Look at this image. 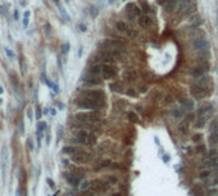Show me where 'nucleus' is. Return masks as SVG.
<instances>
[{
	"label": "nucleus",
	"mask_w": 218,
	"mask_h": 196,
	"mask_svg": "<svg viewBox=\"0 0 218 196\" xmlns=\"http://www.w3.org/2000/svg\"><path fill=\"white\" fill-rule=\"evenodd\" d=\"M212 87H213V83L212 80L209 77H200L196 78L190 86V92L193 95L194 99L196 100H202L207 96H209V94L212 92Z\"/></svg>",
	"instance_id": "1"
},
{
	"label": "nucleus",
	"mask_w": 218,
	"mask_h": 196,
	"mask_svg": "<svg viewBox=\"0 0 218 196\" xmlns=\"http://www.w3.org/2000/svg\"><path fill=\"white\" fill-rule=\"evenodd\" d=\"M73 142L83 145V146H95L98 141V136L91 131H86V130H78L73 135Z\"/></svg>",
	"instance_id": "2"
},
{
	"label": "nucleus",
	"mask_w": 218,
	"mask_h": 196,
	"mask_svg": "<svg viewBox=\"0 0 218 196\" xmlns=\"http://www.w3.org/2000/svg\"><path fill=\"white\" fill-rule=\"evenodd\" d=\"M75 123L81 124H98L101 121V114L98 110H91V112H80L73 115Z\"/></svg>",
	"instance_id": "3"
},
{
	"label": "nucleus",
	"mask_w": 218,
	"mask_h": 196,
	"mask_svg": "<svg viewBox=\"0 0 218 196\" xmlns=\"http://www.w3.org/2000/svg\"><path fill=\"white\" fill-rule=\"evenodd\" d=\"M213 114V105L212 104H205L203 106H200L196 112V127L198 128H203L205 126L207 121L212 117Z\"/></svg>",
	"instance_id": "4"
},
{
	"label": "nucleus",
	"mask_w": 218,
	"mask_h": 196,
	"mask_svg": "<svg viewBox=\"0 0 218 196\" xmlns=\"http://www.w3.org/2000/svg\"><path fill=\"white\" fill-rule=\"evenodd\" d=\"M76 105L81 109H87V110H99L103 109L105 106V104L103 103H99V101H95L92 99H89V98H85V96H80L77 100H76Z\"/></svg>",
	"instance_id": "5"
},
{
	"label": "nucleus",
	"mask_w": 218,
	"mask_h": 196,
	"mask_svg": "<svg viewBox=\"0 0 218 196\" xmlns=\"http://www.w3.org/2000/svg\"><path fill=\"white\" fill-rule=\"evenodd\" d=\"M109 187H110V183L107 180H94L90 182L89 187H87V191H90L94 196H96L107 192L109 190Z\"/></svg>",
	"instance_id": "6"
},
{
	"label": "nucleus",
	"mask_w": 218,
	"mask_h": 196,
	"mask_svg": "<svg viewBox=\"0 0 218 196\" xmlns=\"http://www.w3.org/2000/svg\"><path fill=\"white\" fill-rule=\"evenodd\" d=\"M123 55V50H114V49H108V50H101L100 53V59L107 63V64H112L114 60L122 58Z\"/></svg>",
	"instance_id": "7"
},
{
	"label": "nucleus",
	"mask_w": 218,
	"mask_h": 196,
	"mask_svg": "<svg viewBox=\"0 0 218 196\" xmlns=\"http://www.w3.org/2000/svg\"><path fill=\"white\" fill-rule=\"evenodd\" d=\"M99 46L101 50H108V49H114V50H123L125 48V42H122L121 40L117 39H108V40H103Z\"/></svg>",
	"instance_id": "8"
},
{
	"label": "nucleus",
	"mask_w": 218,
	"mask_h": 196,
	"mask_svg": "<svg viewBox=\"0 0 218 196\" xmlns=\"http://www.w3.org/2000/svg\"><path fill=\"white\" fill-rule=\"evenodd\" d=\"M71 159L75 161V163H77V164H86V163H89V161H91L92 155L90 154L89 151H85V150L78 149L73 155H71Z\"/></svg>",
	"instance_id": "9"
},
{
	"label": "nucleus",
	"mask_w": 218,
	"mask_h": 196,
	"mask_svg": "<svg viewBox=\"0 0 218 196\" xmlns=\"http://www.w3.org/2000/svg\"><path fill=\"white\" fill-rule=\"evenodd\" d=\"M83 177H85V173L76 172V170H71V172H66L64 173L66 181L71 186H78L81 183V181L83 180Z\"/></svg>",
	"instance_id": "10"
},
{
	"label": "nucleus",
	"mask_w": 218,
	"mask_h": 196,
	"mask_svg": "<svg viewBox=\"0 0 218 196\" xmlns=\"http://www.w3.org/2000/svg\"><path fill=\"white\" fill-rule=\"evenodd\" d=\"M81 96H85V98H89V99H92L95 101H99V103H103L105 104V94L100 90H90V91H85L82 92Z\"/></svg>",
	"instance_id": "11"
},
{
	"label": "nucleus",
	"mask_w": 218,
	"mask_h": 196,
	"mask_svg": "<svg viewBox=\"0 0 218 196\" xmlns=\"http://www.w3.org/2000/svg\"><path fill=\"white\" fill-rule=\"evenodd\" d=\"M117 67H114V65H112V64H103L101 65V77L104 78V80H110V78H113L114 76L117 74Z\"/></svg>",
	"instance_id": "12"
},
{
	"label": "nucleus",
	"mask_w": 218,
	"mask_h": 196,
	"mask_svg": "<svg viewBox=\"0 0 218 196\" xmlns=\"http://www.w3.org/2000/svg\"><path fill=\"white\" fill-rule=\"evenodd\" d=\"M126 13H127V17H128L131 21H134L135 18H139V17L141 15L140 8H139L135 3H130V4L126 6Z\"/></svg>",
	"instance_id": "13"
},
{
	"label": "nucleus",
	"mask_w": 218,
	"mask_h": 196,
	"mask_svg": "<svg viewBox=\"0 0 218 196\" xmlns=\"http://www.w3.org/2000/svg\"><path fill=\"white\" fill-rule=\"evenodd\" d=\"M116 28H117V31L125 33V35L128 36V37H136L137 36V32L134 31L132 28H130L127 24L125 22H122V21H119V22L116 23Z\"/></svg>",
	"instance_id": "14"
},
{
	"label": "nucleus",
	"mask_w": 218,
	"mask_h": 196,
	"mask_svg": "<svg viewBox=\"0 0 218 196\" xmlns=\"http://www.w3.org/2000/svg\"><path fill=\"white\" fill-rule=\"evenodd\" d=\"M208 68H209V64L208 63H202L196 67H194L193 69H191V76H193L194 78H200L203 77L204 73L208 72Z\"/></svg>",
	"instance_id": "15"
},
{
	"label": "nucleus",
	"mask_w": 218,
	"mask_h": 196,
	"mask_svg": "<svg viewBox=\"0 0 218 196\" xmlns=\"http://www.w3.org/2000/svg\"><path fill=\"white\" fill-rule=\"evenodd\" d=\"M208 46H209V42L204 39H195L193 42V48L195 50H207Z\"/></svg>",
	"instance_id": "16"
},
{
	"label": "nucleus",
	"mask_w": 218,
	"mask_h": 196,
	"mask_svg": "<svg viewBox=\"0 0 218 196\" xmlns=\"http://www.w3.org/2000/svg\"><path fill=\"white\" fill-rule=\"evenodd\" d=\"M122 77H123V80L127 81V82H134L137 78V72L135 69H127V71L123 72Z\"/></svg>",
	"instance_id": "17"
},
{
	"label": "nucleus",
	"mask_w": 218,
	"mask_h": 196,
	"mask_svg": "<svg viewBox=\"0 0 218 196\" xmlns=\"http://www.w3.org/2000/svg\"><path fill=\"white\" fill-rule=\"evenodd\" d=\"M139 26H140L141 28H147L152 24V18L147 14H143L139 17Z\"/></svg>",
	"instance_id": "18"
},
{
	"label": "nucleus",
	"mask_w": 218,
	"mask_h": 196,
	"mask_svg": "<svg viewBox=\"0 0 218 196\" xmlns=\"http://www.w3.org/2000/svg\"><path fill=\"white\" fill-rule=\"evenodd\" d=\"M83 81H85V83H87V85H99L101 81L99 80V77L98 76H94V74H87V76H85L83 77Z\"/></svg>",
	"instance_id": "19"
},
{
	"label": "nucleus",
	"mask_w": 218,
	"mask_h": 196,
	"mask_svg": "<svg viewBox=\"0 0 218 196\" xmlns=\"http://www.w3.org/2000/svg\"><path fill=\"white\" fill-rule=\"evenodd\" d=\"M209 145L211 146H217L218 145V132H212L209 135Z\"/></svg>",
	"instance_id": "20"
},
{
	"label": "nucleus",
	"mask_w": 218,
	"mask_h": 196,
	"mask_svg": "<svg viewBox=\"0 0 218 196\" xmlns=\"http://www.w3.org/2000/svg\"><path fill=\"white\" fill-rule=\"evenodd\" d=\"M193 192H194V196H207V191L200 185H198V186L194 187Z\"/></svg>",
	"instance_id": "21"
},
{
	"label": "nucleus",
	"mask_w": 218,
	"mask_h": 196,
	"mask_svg": "<svg viewBox=\"0 0 218 196\" xmlns=\"http://www.w3.org/2000/svg\"><path fill=\"white\" fill-rule=\"evenodd\" d=\"M90 73L94 74V76H98V77H99V74L101 76V65H99V64L92 65V67L90 68Z\"/></svg>",
	"instance_id": "22"
},
{
	"label": "nucleus",
	"mask_w": 218,
	"mask_h": 196,
	"mask_svg": "<svg viewBox=\"0 0 218 196\" xmlns=\"http://www.w3.org/2000/svg\"><path fill=\"white\" fill-rule=\"evenodd\" d=\"M77 150H78V148H76V146H64L62 149V151L64 152V154H68V155H73Z\"/></svg>",
	"instance_id": "23"
},
{
	"label": "nucleus",
	"mask_w": 218,
	"mask_h": 196,
	"mask_svg": "<svg viewBox=\"0 0 218 196\" xmlns=\"http://www.w3.org/2000/svg\"><path fill=\"white\" fill-rule=\"evenodd\" d=\"M139 4L141 5V10L144 12V14H147V13L150 12V6H149V4H147L146 0H140Z\"/></svg>",
	"instance_id": "24"
},
{
	"label": "nucleus",
	"mask_w": 218,
	"mask_h": 196,
	"mask_svg": "<svg viewBox=\"0 0 218 196\" xmlns=\"http://www.w3.org/2000/svg\"><path fill=\"white\" fill-rule=\"evenodd\" d=\"M178 131L182 133V135H185V133H187V131H189V123L185 121V122H182L180 126H178Z\"/></svg>",
	"instance_id": "25"
},
{
	"label": "nucleus",
	"mask_w": 218,
	"mask_h": 196,
	"mask_svg": "<svg viewBox=\"0 0 218 196\" xmlns=\"http://www.w3.org/2000/svg\"><path fill=\"white\" fill-rule=\"evenodd\" d=\"M110 89L113 91H116V92H122L123 91V87H122V85L119 82H114V83H112L110 85Z\"/></svg>",
	"instance_id": "26"
},
{
	"label": "nucleus",
	"mask_w": 218,
	"mask_h": 196,
	"mask_svg": "<svg viewBox=\"0 0 218 196\" xmlns=\"http://www.w3.org/2000/svg\"><path fill=\"white\" fill-rule=\"evenodd\" d=\"M209 131L212 132H218V119H214V121H212L211 123V127H209Z\"/></svg>",
	"instance_id": "27"
},
{
	"label": "nucleus",
	"mask_w": 218,
	"mask_h": 196,
	"mask_svg": "<svg viewBox=\"0 0 218 196\" xmlns=\"http://www.w3.org/2000/svg\"><path fill=\"white\" fill-rule=\"evenodd\" d=\"M209 176H211V169H203L199 174V177L202 178V180H205V178H208Z\"/></svg>",
	"instance_id": "28"
},
{
	"label": "nucleus",
	"mask_w": 218,
	"mask_h": 196,
	"mask_svg": "<svg viewBox=\"0 0 218 196\" xmlns=\"http://www.w3.org/2000/svg\"><path fill=\"white\" fill-rule=\"evenodd\" d=\"M128 119H130L131 122H137V121H139V117H137L134 112H130V113H128Z\"/></svg>",
	"instance_id": "29"
},
{
	"label": "nucleus",
	"mask_w": 218,
	"mask_h": 196,
	"mask_svg": "<svg viewBox=\"0 0 218 196\" xmlns=\"http://www.w3.org/2000/svg\"><path fill=\"white\" fill-rule=\"evenodd\" d=\"M203 140V136L200 135V133H196V135H194V137H193V141L194 142H196V144H199L200 141Z\"/></svg>",
	"instance_id": "30"
},
{
	"label": "nucleus",
	"mask_w": 218,
	"mask_h": 196,
	"mask_svg": "<svg viewBox=\"0 0 218 196\" xmlns=\"http://www.w3.org/2000/svg\"><path fill=\"white\" fill-rule=\"evenodd\" d=\"M28 17H30V12L27 10L24 13V21H23V24H24V27H27V24H28Z\"/></svg>",
	"instance_id": "31"
},
{
	"label": "nucleus",
	"mask_w": 218,
	"mask_h": 196,
	"mask_svg": "<svg viewBox=\"0 0 218 196\" xmlns=\"http://www.w3.org/2000/svg\"><path fill=\"white\" fill-rule=\"evenodd\" d=\"M172 2H174V0H158V4H160V5L165 6V5H167V4L172 3Z\"/></svg>",
	"instance_id": "32"
},
{
	"label": "nucleus",
	"mask_w": 218,
	"mask_h": 196,
	"mask_svg": "<svg viewBox=\"0 0 218 196\" xmlns=\"http://www.w3.org/2000/svg\"><path fill=\"white\" fill-rule=\"evenodd\" d=\"M126 94L128 96H136V91L134 90V89H128L127 91H126Z\"/></svg>",
	"instance_id": "33"
},
{
	"label": "nucleus",
	"mask_w": 218,
	"mask_h": 196,
	"mask_svg": "<svg viewBox=\"0 0 218 196\" xmlns=\"http://www.w3.org/2000/svg\"><path fill=\"white\" fill-rule=\"evenodd\" d=\"M90 13H91V15L92 17H96L98 15V9H96V8H95V6H91V9H90Z\"/></svg>",
	"instance_id": "34"
},
{
	"label": "nucleus",
	"mask_w": 218,
	"mask_h": 196,
	"mask_svg": "<svg viewBox=\"0 0 218 196\" xmlns=\"http://www.w3.org/2000/svg\"><path fill=\"white\" fill-rule=\"evenodd\" d=\"M59 9H60V13H62V15L64 17V19H66V21H69V15L66 13V10L63 9V8H59Z\"/></svg>",
	"instance_id": "35"
},
{
	"label": "nucleus",
	"mask_w": 218,
	"mask_h": 196,
	"mask_svg": "<svg viewBox=\"0 0 218 196\" xmlns=\"http://www.w3.org/2000/svg\"><path fill=\"white\" fill-rule=\"evenodd\" d=\"M5 54L9 56V58H14V54H13V52L11 49H8V48H5Z\"/></svg>",
	"instance_id": "36"
},
{
	"label": "nucleus",
	"mask_w": 218,
	"mask_h": 196,
	"mask_svg": "<svg viewBox=\"0 0 218 196\" xmlns=\"http://www.w3.org/2000/svg\"><path fill=\"white\" fill-rule=\"evenodd\" d=\"M204 150H205L204 145H199V146H196V152H203Z\"/></svg>",
	"instance_id": "37"
},
{
	"label": "nucleus",
	"mask_w": 218,
	"mask_h": 196,
	"mask_svg": "<svg viewBox=\"0 0 218 196\" xmlns=\"http://www.w3.org/2000/svg\"><path fill=\"white\" fill-rule=\"evenodd\" d=\"M46 181H48V183H49V186L51 187V189H54V182H53V181H51V180H50V178H48V180H46Z\"/></svg>",
	"instance_id": "38"
},
{
	"label": "nucleus",
	"mask_w": 218,
	"mask_h": 196,
	"mask_svg": "<svg viewBox=\"0 0 218 196\" xmlns=\"http://www.w3.org/2000/svg\"><path fill=\"white\" fill-rule=\"evenodd\" d=\"M36 118H37V119H40V118H41V112H40V109H37V110H36Z\"/></svg>",
	"instance_id": "39"
},
{
	"label": "nucleus",
	"mask_w": 218,
	"mask_h": 196,
	"mask_svg": "<svg viewBox=\"0 0 218 196\" xmlns=\"http://www.w3.org/2000/svg\"><path fill=\"white\" fill-rule=\"evenodd\" d=\"M80 30L81 31H86V26H85V24H80Z\"/></svg>",
	"instance_id": "40"
},
{
	"label": "nucleus",
	"mask_w": 218,
	"mask_h": 196,
	"mask_svg": "<svg viewBox=\"0 0 218 196\" xmlns=\"http://www.w3.org/2000/svg\"><path fill=\"white\" fill-rule=\"evenodd\" d=\"M3 92H4V89H3V86H0V95H2Z\"/></svg>",
	"instance_id": "41"
},
{
	"label": "nucleus",
	"mask_w": 218,
	"mask_h": 196,
	"mask_svg": "<svg viewBox=\"0 0 218 196\" xmlns=\"http://www.w3.org/2000/svg\"><path fill=\"white\" fill-rule=\"evenodd\" d=\"M141 91H143V92H146V91H147V87H141Z\"/></svg>",
	"instance_id": "42"
},
{
	"label": "nucleus",
	"mask_w": 218,
	"mask_h": 196,
	"mask_svg": "<svg viewBox=\"0 0 218 196\" xmlns=\"http://www.w3.org/2000/svg\"><path fill=\"white\" fill-rule=\"evenodd\" d=\"M14 17H15V19L18 18V12H14Z\"/></svg>",
	"instance_id": "43"
},
{
	"label": "nucleus",
	"mask_w": 218,
	"mask_h": 196,
	"mask_svg": "<svg viewBox=\"0 0 218 196\" xmlns=\"http://www.w3.org/2000/svg\"><path fill=\"white\" fill-rule=\"evenodd\" d=\"M112 196H122V195H121V194H113Z\"/></svg>",
	"instance_id": "44"
},
{
	"label": "nucleus",
	"mask_w": 218,
	"mask_h": 196,
	"mask_svg": "<svg viewBox=\"0 0 218 196\" xmlns=\"http://www.w3.org/2000/svg\"><path fill=\"white\" fill-rule=\"evenodd\" d=\"M217 148H218V145H217Z\"/></svg>",
	"instance_id": "45"
}]
</instances>
